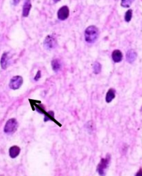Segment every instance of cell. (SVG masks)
Instances as JSON below:
<instances>
[{
    "label": "cell",
    "instance_id": "8992f818",
    "mask_svg": "<svg viewBox=\"0 0 142 176\" xmlns=\"http://www.w3.org/2000/svg\"><path fill=\"white\" fill-rule=\"evenodd\" d=\"M70 15V10L67 6H63L59 9L57 12L58 18L61 21H64L68 19Z\"/></svg>",
    "mask_w": 142,
    "mask_h": 176
},
{
    "label": "cell",
    "instance_id": "2e32d148",
    "mask_svg": "<svg viewBox=\"0 0 142 176\" xmlns=\"http://www.w3.org/2000/svg\"><path fill=\"white\" fill-rule=\"evenodd\" d=\"M133 2V0H121V6L125 8H128Z\"/></svg>",
    "mask_w": 142,
    "mask_h": 176
},
{
    "label": "cell",
    "instance_id": "6da1fadb",
    "mask_svg": "<svg viewBox=\"0 0 142 176\" xmlns=\"http://www.w3.org/2000/svg\"><path fill=\"white\" fill-rule=\"evenodd\" d=\"M98 36V29L95 26H90L85 30L84 37L87 42L92 43L96 40Z\"/></svg>",
    "mask_w": 142,
    "mask_h": 176
},
{
    "label": "cell",
    "instance_id": "ac0fdd59",
    "mask_svg": "<svg viewBox=\"0 0 142 176\" xmlns=\"http://www.w3.org/2000/svg\"><path fill=\"white\" fill-rule=\"evenodd\" d=\"M20 0H12V2H13V5L14 6L17 5L19 4V2Z\"/></svg>",
    "mask_w": 142,
    "mask_h": 176
},
{
    "label": "cell",
    "instance_id": "d6986e66",
    "mask_svg": "<svg viewBox=\"0 0 142 176\" xmlns=\"http://www.w3.org/2000/svg\"><path fill=\"white\" fill-rule=\"evenodd\" d=\"M136 176H142V168H140L136 174Z\"/></svg>",
    "mask_w": 142,
    "mask_h": 176
},
{
    "label": "cell",
    "instance_id": "277c9868",
    "mask_svg": "<svg viewBox=\"0 0 142 176\" xmlns=\"http://www.w3.org/2000/svg\"><path fill=\"white\" fill-rule=\"evenodd\" d=\"M23 84V78L21 76H15L10 80L9 86L12 90H17Z\"/></svg>",
    "mask_w": 142,
    "mask_h": 176
},
{
    "label": "cell",
    "instance_id": "4fadbf2b",
    "mask_svg": "<svg viewBox=\"0 0 142 176\" xmlns=\"http://www.w3.org/2000/svg\"><path fill=\"white\" fill-rule=\"evenodd\" d=\"M51 65L54 72H57L61 68V63L58 59H54L51 62Z\"/></svg>",
    "mask_w": 142,
    "mask_h": 176
},
{
    "label": "cell",
    "instance_id": "9c48e42d",
    "mask_svg": "<svg viewBox=\"0 0 142 176\" xmlns=\"http://www.w3.org/2000/svg\"><path fill=\"white\" fill-rule=\"evenodd\" d=\"M112 58L113 61L115 63H119L122 61L123 59V54L121 51L118 49H116L113 52Z\"/></svg>",
    "mask_w": 142,
    "mask_h": 176
},
{
    "label": "cell",
    "instance_id": "8fae6325",
    "mask_svg": "<svg viewBox=\"0 0 142 176\" xmlns=\"http://www.w3.org/2000/svg\"><path fill=\"white\" fill-rule=\"evenodd\" d=\"M8 62H9V58H8V54L7 53H4L2 56L0 62L1 66L3 69H6L7 68Z\"/></svg>",
    "mask_w": 142,
    "mask_h": 176
},
{
    "label": "cell",
    "instance_id": "ba28073f",
    "mask_svg": "<svg viewBox=\"0 0 142 176\" xmlns=\"http://www.w3.org/2000/svg\"><path fill=\"white\" fill-rule=\"evenodd\" d=\"M137 54L134 50H129L126 54V59L127 61L129 63H133L137 58Z\"/></svg>",
    "mask_w": 142,
    "mask_h": 176
},
{
    "label": "cell",
    "instance_id": "30bf717a",
    "mask_svg": "<svg viewBox=\"0 0 142 176\" xmlns=\"http://www.w3.org/2000/svg\"><path fill=\"white\" fill-rule=\"evenodd\" d=\"M20 151H21V149L19 146H13L10 147V149H9L10 156L12 158H15L20 153Z\"/></svg>",
    "mask_w": 142,
    "mask_h": 176
},
{
    "label": "cell",
    "instance_id": "5bb4252c",
    "mask_svg": "<svg viewBox=\"0 0 142 176\" xmlns=\"http://www.w3.org/2000/svg\"><path fill=\"white\" fill-rule=\"evenodd\" d=\"M102 66L98 62H95L93 65V72L96 74H99L101 72Z\"/></svg>",
    "mask_w": 142,
    "mask_h": 176
},
{
    "label": "cell",
    "instance_id": "e0dca14e",
    "mask_svg": "<svg viewBox=\"0 0 142 176\" xmlns=\"http://www.w3.org/2000/svg\"><path fill=\"white\" fill-rule=\"evenodd\" d=\"M41 77V71H38L37 74L36 75V77H35V80L36 81H37L38 79L40 78Z\"/></svg>",
    "mask_w": 142,
    "mask_h": 176
},
{
    "label": "cell",
    "instance_id": "ffe728a7",
    "mask_svg": "<svg viewBox=\"0 0 142 176\" xmlns=\"http://www.w3.org/2000/svg\"><path fill=\"white\" fill-rule=\"evenodd\" d=\"M59 1H61V0H53V1L54 3L58 2H59Z\"/></svg>",
    "mask_w": 142,
    "mask_h": 176
},
{
    "label": "cell",
    "instance_id": "52a82bcc",
    "mask_svg": "<svg viewBox=\"0 0 142 176\" xmlns=\"http://www.w3.org/2000/svg\"><path fill=\"white\" fill-rule=\"evenodd\" d=\"M32 7L31 0H25L22 11V16L24 17H27L30 14V10Z\"/></svg>",
    "mask_w": 142,
    "mask_h": 176
},
{
    "label": "cell",
    "instance_id": "7c38bea8",
    "mask_svg": "<svg viewBox=\"0 0 142 176\" xmlns=\"http://www.w3.org/2000/svg\"><path fill=\"white\" fill-rule=\"evenodd\" d=\"M115 91L112 88H110L108 90L107 93L106 94L105 101L107 103H110L112 101L113 99L115 98Z\"/></svg>",
    "mask_w": 142,
    "mask_h": 176
},
{
    "label": "cell",
    "instance_id": "44dd1931",
    "mask_svg": "<svg viewBox=\"0 0 142 176\" xmlns=\"http://www.w3.org/2000/svg\"><path fill=\"white\" fill-rule=\"evenodd\" d=\"M140 111H142V109H141V110H140Z\"/></svg>",
    "mask_w": 142,
    "mask_h": 176
},
{
    "label": "cell",
    "instance_id": "5b68a950",
    "mask_svg": "<svg viewBox=\"0 0 142 176\" xmlns=\"http://www.w3.org/2000/svg\"><path fill=\"white\" fill-rule=\"evenodd\" d=\"M44 47L47 50H51L55 48L56 45V41L54 38L51 36H48L45 38L43 42Z\"/></svg>",
    "mask_w": 142,
    "mask_h": 176
},
{
    "label": "cell",
    "instance_id": "9a60e30c",
    "mask_svg": "<svg viewBox=\"0 0 142 176\" xmlns=\"http://www.w3.org/2000/svg\"><path fill=\"white\" fill-rule=\"evenodd\" d=\"M132 15H133V11L131 9H130V10L127 11L126 13L125 14V16H124V19H125L126 22H129L131 21Z\"/></svg>",
    "mask_w": 142,
    "mask_h": 176
},
{
    "label": "cell",
    "instance_id": "3957f363",
    "mask_svg": "<svg viewBox=\"0 0 142 176\" xmlns=\"http://www.w3.org/2000/svg\"><path fill=\"white\" fill-rule=\"evenodd\" d=\"M18 128V123L16 119L12 118L6 122L4 127V132L7 133H14Z\"/></svg>",
    "mask_w": 142,
    "mask_h": 176
},
{
    "label": "cell",
    "instance_id": "7a4b0ae2",
    "mask_svg": "<svg viewBox=\"0 0 142 176\" xmlns=\"http://www.w3.org/2000/svg\"><path fill=\"white\" fill-rule=\"evenodd\" d=\"M110 155H107L106 157L102 158L101 162L97 166V172L100 175L103 176L105 174V170L107 169L110 162Z\"/></svg>",
    "mask_w": 142,
    "mask_h": 176
}]
</instances>
